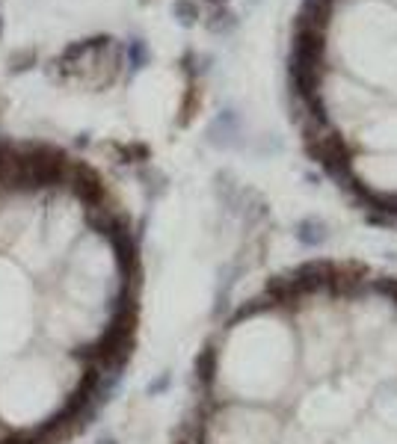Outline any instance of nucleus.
<instances>
[{
	"mask_svg": "<svg viewBox=\"0 0 397 444\" xmlns=\"http://www.w3.org/2000/svg\"><path fill=\"white\" fill-rule=\"evenodd\" d=\"M288 62L305 65V69H323V62H326V33L312 30V27H294Z\"/></svg>",
	"mask_w": 397,
	"mask_h": 444,
	"instance_id": "obj_1",
	"label": "nucleus"
},
{
	"mask_svg": "<svg viewBox=\"0 0 397 444\" xmlns=\"http://www.w3.org/2000/svg\"><path fill=\"white\" fill-rule=\"evenodd\" d=\"M332 9H335V0H303L300 12L294 18V27H312V30L326 33Z\"/></svg>",
	"mask_w": 397,
	"mask_h": 444,
	"instance_id": "obj_2",
	"label": "nucleus"
},
{
	"mask_svg": "<svg viewBox=\"0 0 397 444\" xmlns=\"http://www.w3.org/2000/svg\"><path fill=\"white\" fill-rule=\"evenodd\" d=\"M208 30L217 33V36H228V33H235V30H237V15L231 12L228 6L214 9L211 18H208Z\"/></svg>",
	"mask_w": 397,
	"mask_h": 444,
	"instance_id": "obj_3",
	"label": "nucleus"
},
{
	"mask_svg": "<svg viewBox=\"0 0 397 444\" xmlns=\"http://www.w3.org/2000/svg\"><path fill=\"white\" fill-rule=\"evenodd\" d=\"M172 15L181 27H193L198 21V3L196 0H175L172 3Z\"/></svg>",
	"mask_w": 397,
	"mask_h": 444,
	"instance_id": "obj_4",
	"label": "nucleus"
},
{
	"mask_svg": "<svg viewBox=\"0 0 397 444\" xmlns=\"http://www.w3.org/2000/svg\"><path fill=\"white\" fill-rule=\"evenodd\" d=\"M128 60H130V69H134V71L146 69L149 60H151L149 44L142 42V39H130V42H128Z\"/></svg>",
	"mask_w": 397,
	"mask_h": 444,
	"instance_id": "obj_5",
	"label": "nucleus"
},
{
	"mask_svg": "<svg viewBox=\"0 0 397 444\" xmlns=\"http://www.w3.org/2000/svg\"><path fill=\"white\" fill-rule=\"evenodd\" d=\"M36 65V51H18V53H12L9 57V71L12 74H21V71H27V69H33Z\"/></svg>",
	"mask_w": 397,
	"mask_h": 444,
	"instance_id": "obj_6",
	"label": "nucleus"
},
{
	"mask_svg": "<svg viewBox=\"0 0 397 444\" xmlns=\"http://www.w3.org/2000/svg\"><path fill=\"white\" fill-rule=\"evenodd\" d=\"M86 51H90V39H86V42H74V44H69V48L62 51V62H74V60H81Z\"/></svg>",
	"mask_w": 397,
	"mask_h": 444,
	"instance_id": "obj_7",
	"label": "nucleus"
},
{
	"mask_svg": "<svg viewBox=\"0 0 397 444\" xmlns=\"http://www.w3.org/2000/svg\"><path fill=\"white\" fill-rule=\"evenodd\" d=\"M208 6H214V9H223V6H228V0H205Z\"/></svg>",
	"mask_w": 397,
	"mask_h": 444,
	"instance_id": "obj_8",
	"label": "nucleus"
},
{
	"mask_svg": "<svg viewBox=\"0 0 397 444\" xmlns=\"http://www.w3.org/2000/svg\"><path fill=\"white\" fill-rule=\"evenodd\" d=\"M0 36H3V18H0Z\"/></svg>",
	"mask_w": 397,
	"mask_h": 444,
	"instance_id": "obj_9",
	"label": "nucleus"
},
{
	"mask_svg": "<svg viewBox=\"0 0 397 444\" xmlns=\"http://www.w3.org/2000/svg\"><path fill=\"white\" fill-rule=\"evenodd\" d=\"M249 3H252V6H255V3H258V0H249Z\"/></svg>",
	"mask_w": 397,
	"mask_h": 444,
	"instance_id": "obj_10",
	"label": "nucleus"
}]
</instances>
